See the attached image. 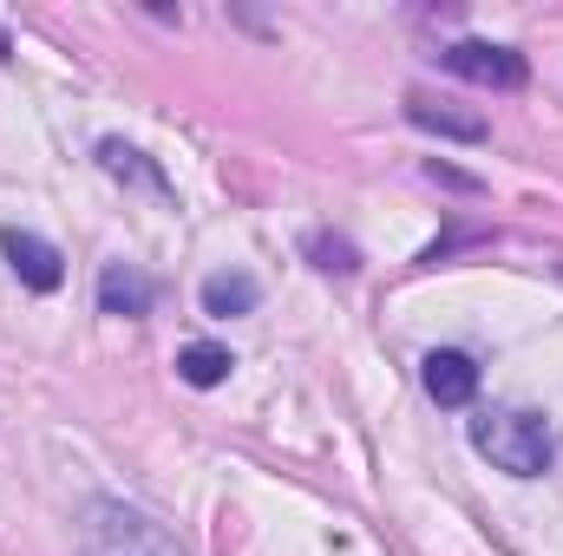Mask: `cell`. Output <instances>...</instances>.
Instances as JSON below:
<instances>
[{
  "label": "cell",
  "mask_w": 563,
  "mask_h": 556,
  "mask_svg": "<svg viewBox=\"0 0 563 556\" xmlns=\"http://www.w3.org/2000/svg\"><path fill=\"white\" fill-rule=\"evenodd\" d=\"M407 119L420 125V132H439V138H465V144H478L485 138V119H472V112H445V105H432V99H407Z\"/></svg>",
  "instance_id": "ba28073f"
},
{
  "label": "cell",
  "mask_w": 563,
  "mask_h": 556,
  "mask_svg": "<svg viewBox=\"0 0 563 556\" xmlns=\"http://www.w3.org/2000/svg\"><path fill=\"white\" fill-rule=\"evenodd\" d=\"M472 445H478L498 471H511V478H538V471H551V458H558L551 419L531 413V407H498V413L472 419Z\"/></svg>",
  "instance_id": "6da1fadb"
},
{
  "label": "cell",
  "mask_w": 563,
  "mask_h": 556,
  "mask_svg": "<svg viewBox=\"0 0 563 556\" xmlns=\"http://www.w3.org/2000/svg\"><path fill=\"white\" fill-rule=\"evenodd\" d=\"M86 551L92 556H184L177 544H170L164 524H151L144 511L112 504V498L86 511Z\"/></svg>",
  "instance_id": "7a4b0ae2"
},
{
  "label": "cell",
  "mask_w": 563,
  "mask_h": 556,
  "mask_svg": "<svg viewBox=\"0 0 563 556\" xmlns=\"http://www.w3.org/2000/svg\"><path fill=\"white\" fill-rule=\"evenodd\" d=\"M230 347H210V341H190L184 354H177V374H184V387H223L230 380Z\"/></svg>",
  "instance_id": "9c48e42d"
},
{
  "label": "cell",
  "mask_w": 563,
  "mask_h": 556,
  "mask_svg": "<svg viewBox=\"0 0 563 556\" xmlns=\"http://www.w3.org/2000/svg\"><path fill=\"white\" fill-rule=\"evenodd\" d=\"M308 249H314V256H321V269H341V276H347V269H354V249H347V243H328V236H314V243H308Z\"/></svg>",
  "instance_id": "8fae6325"
},
{
  "label": "cell",
  "mask_w": 563,
  "mask_h": 556,
  "mask_svg": "<svg viewBox=\"0 0 563 556\" xmlns=\"http://www.w3.org/2000/svg\"><path fill=\"white\" fill-rule=\"evenodd\" d=\"M420 380L439 407H472V393H478V360L459 354V347H439V354L420 360Z\"/></svg>",
  "instance_id": "5b68a950"
},
{
  "label": "cell",
  "mask_w": 563,
  "mask_h": 556,
  "mask_svg": "<svg viewBox=\"0 0 563 556\" xmlns=\"http://www.w3.org/2000/svg\"><path fill=\"white\" fill-rule=\"evenodd\" d=\"M439 66L459 73V79H472V86H492V92H518L525 86V53L492 46V40H459V46L439 53Z\"/></svg>",
  "instance_id": "3957f363"
},
{
  "label": "cell",
  "mask_w": 563,
  "mask_h": 556,
  "mask_svg": "<svg viewBox=\"0 0 563 556\" xmlns=\"http://www.w3.org/2000/svg\"><path fill=\"white\" fill-rule=\"evenodd\" d=\"M99 308L132 321V314H144V308H151V281H144L132 263H106V269H99Z\"/></svg>",
  "instance_id": "52a82bcc"
},
{
  "label": "cell",
  "mask_w": 563,
  "mask_h": 556,
  "mask_svg": "<svg viewBox=\"0 0 563 556\" xmlns=\"http://www.w3.org/2000/svg\"><path fill=\"white\" fill-rule=\"evenodd\" d=\"M99 157H106V170H112V177H144V184H151V190H164V177H157V170H151V164H144L139 151H132V144L106 138V144H99Z\"/></svg>",
  "instance_id": "30bf717a"
},
{
  "label": "cell",
  "mask_w": 563,
  "mask_h": 556,
  "mask_svg": "<svg viewBox=\"0 0 563 556\" xmlns=\"http://www.w3.org/2000/svg\"><path fill=\"white\" fill-rule=\"evenodd\" d=\"M263 301V288L250 269H217V276H203V314H217V321H230V314H250Z\"/></svg>",
  "instance_id": "8992f818"
},
{
  "label": "cell",
  "mask_w": 563,
  "mask_h": 556,
  "mask_svg": "<svg viewBox=\"0 0 563 556\" xmlns=\"http://www.w3.org/2000/svg\"><path fill=\"white\" fill-rule=\"evenodd\" d=\"M0 249H7V269L26 281V288H40V294H53V288L66 281V256H59L46 236H33V230H7Z\"/></svg>",
  "instance_id": "277c9868"
}]
</instances>
